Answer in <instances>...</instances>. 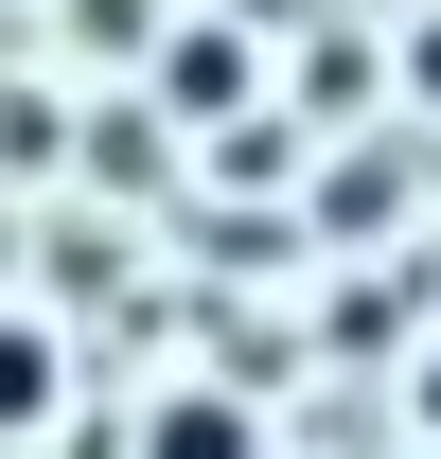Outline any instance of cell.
<instances>
[{"instance_id": "277c9868", "label": "cell", "mask_w": 441, "mask_h": 459, "mask_svg": "<svg viewBox=\"0 0 441 459\" xmlns=\"http://www.w3.org/2000/svg\"><path fill=\"white\" fill-rule=\"evenodd\" d=\"M406 424H424V442H441V336H424V371H406Z\"/></svg>"}, {"instance_id": "3957f363", "label": "cell", "mask_w": 441, "mask_h": 459, "mask_svg": "<svg viewBox=\"0 0 441 459\" xmlns=\"http://www.w3.org/2000/svg\"><path fill=\"white\" fill-rule=\"evenodd\" d=\"M229 89H247L229 36H177V54H160V107H229Z\"/></svg>"}, {"instance_id": "5b68a950", "label": "cell", "mask_w": 441, "mask_h": 459, "mask_svg": "<svg viewBox=\"0 0 441 459\" xmlns=\"http://www.w3.org/2000/svg\"><path fill=\"white\" fill-rule=\"evenodd\" d=\"M406 71H424V107H441V18H424V36H406Z\"/></svg>"}, {"instance_id": "6da1fadb", "label": "cell", "mask_w": 441, "mask_h": 459, "mask_svg": "<svg viewBox=\"0 0 441 459\" xmlns=\"http://www.w3.org/2000/svg\"><path fill=\"white\" fill-rule=\"evenodd\" d=\"M54 389H71L54 318H18V300H0V442H36V424H54Z\"/></svg>"}, {"instance_id": "7a4b0ae2", "label": "cell", "mask_w": 441, "mask_h": 459, "mask_svg": "<svg viewBox=\"0 0 441 459\" xmlns=\"http://www.w3.org/2000/svg\"><path fill=\"white\" fill-rule=\"evenodd\" d=\"M142 459H265V424H247L229 389H177L160 424H142Z\"/></svg>"}]
</instances>
